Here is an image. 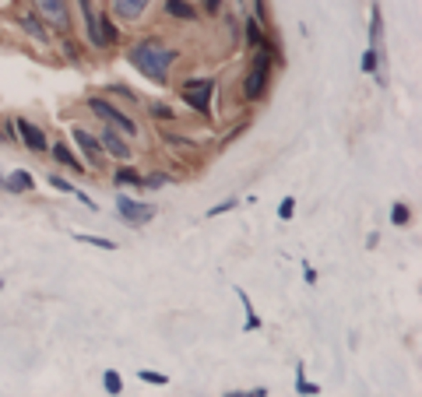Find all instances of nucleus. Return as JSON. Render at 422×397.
Segmentation results:
<instances>
[{
  "label": "nucleus",
  "mask_w": 422,
  "mask_h": 397,
  "mask_svg": "<svg viewBox=\"0 0 422 397\" xmlns=\"http://www.w3.org/2000/svg\"><path fill=\"white\" fill-rule=\"evenodd\" d=\"M99 144H102V152H106V155H113V159H130V144L120 137V130H117V127H110V123L99 130Z\"/></svg>",
  "instance_id": "9d476101"
},
{
  "label": "nucleus",
  "mask_w": 422,
  "mask_h": 397,
  "mask_svg": "<svg viewBox=\"0 0 422 397\" xmlns=\"http://www.w3.org/2000/svg\"><path fill=\"white\" fill-rule=\"evenodd\" d=\"M152 116H155V120H173V110L159 102V106H152Z\"/></svg>",
  "instance_id": "a878e982"
},
{
  "label": "nucleus",
  "mask_w": 422,
  "mask_h": 397,
  "mask_svg": "<svg viewBox=\"0 0 422 397\" xmlns=\"http://www.w3.org/2000/svg\"><path fill=\"white\" fill-rule=\"evenodd\" d=\"M53 159H57L60 166H67L70 172H88L85 166H81V162H78V159H74V152H70L67 144H57V148H53Z\"/></svg>",
  "instance_id": "4468645a"
},
{
  "label": "nucleus",
  "mask_w": 422,
  "mask_h": 397,
  "mask_svg": "<svg viewBox=\"0 0 422 397\" xmlns=\"http://www.w3.org/2000/svg\"><path fill=\"white\" fill-rule=\"evenodd\" d=\"M117 183L120 186H141V176H137V169L127 166V169H117Z\"/></svg>",
  "instance_id": "dca6fc26"
},
{
  "label": "nucleus",
  "mask_w": 422,
  "mask_h": 397,
  "mask_svg": "<svg viewBox=\"0 0 422 397\" xmlns=\"http://www.w3.org/2000/svg\"><path fill=\"white\" fill-rule=\"evenodd\" d=\"M362 70H366V74H373V70H376V50H373V46H369V50H366V57H362Z\"/></svg>",
  "instance_id": "5701e85b"
},
{
  "label": "nucleus",
  "mask_w": 422,
  "mask_h": 397,
  "mask_svg": "<svg viewBox=\"0 0 422 397\" xmlns=\"http://www.w3.org/2000/svg\"><path fill=\"white\" fill-rule=\"evenodd\" d=\"M50 183H53V186H57V190H63V194H74V190H70V183H67V179H60V176H53V179H50Z\"/></svg>",
  "instance_id": "cd10ccee"
},
{
  "label": "nucleus",
  "mask_w": 422,
  "mask_h": 397,
  "mask_svg": "<svg viewBox=\"0 0 422 397\" xmlns=\"http://www.w3.org/2000/svg\"><path fill=\"white\" fill-rule=\"evenodd\" d=\"M268 78H271V57L260 50V53L253 57V67H250L246 81H243V95H246L250 102L264 99V92H268Z\"/></svg>",
  "instance_id": "7ed1b4c3"
},
{
  "label": "nucleus",
  "mask_w": 422,
  "mask_h": 397,
  "mask_svg": "<svg viewBox=\"0 0 422 397\" xmlns=\"http://www.w3.org/2000/svg\"><path fill=\"white\" fill-rule=\"evenodd\" d=\"M204 11H208V14H218V11H222V0H204Z\"/></svg>",
  "instance_id": "c85d7f7f"
},
{
  "label": "nucleus",
  "mask_w": 422,
  "mask_h": 397,
  "mask_svg": "<svg viewBox=\"0 0 422 397\" xmlns=\"http://www.w3.org/2000/svg\"><path fill=\"white\" fill-rule=\"evenodd\" d=\"M81 243H88V246H99V250H117V243L113 239H102V235H78Z\"/></svg>",
  "instance_id": "6ab92c4d"
},
{
  "label": "nucleus",
  "mask_w": 422,
  "mask_h": 397,
  "mask_svg": "<svg viewBox=\"0 0 422 397\" xmlns=\"http://www.w3.org/2000/svg\"><path fill=\"white\" fill-rule=\"evenodd\" d=\"M102 387H106V394H120V391H123L120 373H113V369H110V373L102 376Z\"/></svg>",
  "instance_id": "f3484780"
},
{
  "label": "nucleus",
  "mask_w": 422,
  "mask_h": 397,
  "mask_svg": "<svg viewBox=\"0 0 422 397\" xmlns=\"http://www.w3.org/2000/svg\"><path fill=\"white\" fill-rule=\"evenodd\" d=\"M78 11H81V18H85V32H88V43H92V46L106 50V46H113V43L120 39V32L113 28V21L102 18V14H95L92 0H78Z\"/></svg>",
  "instance_id": "f03ea898"
},
{
  "label": "nucleus",
  "mask_w": 422,
  "mask_h": 397,
  "mask_svg": "<svg viewBox=\"0 0 422 397\" xmlns=\"http://www.w3.org/2000/svg\"><path fill=\"white\" fill-rule=\"evenodd\" d=\"M246 39H250V46H260V39H264V36H260V25H257V21H250V25H246Z\"/></svg>",
  "instance_id": "412c9836"
},
{
  "label": "nucleus",
  "mask_w": 422,
  "mask_h": 397,
  "mask_svg": "<svg viewBox=\"0 0 422 397\" xmlns=\"http://www.w3.org/2000/svg\"><path fill=\"white\" fill-rule=\"evenodd\" d=\"M292 208H296V201H292V197H285V201L278 204V218H282V222H289V218H292Z\"/></svg>",
  "instance_id": "4be33fe9"
},
{
  "label": "nucleus",
  "mask_w": 422,
  "mask_h": 397,
  "mask_svg": "<svg viewBox=\"0 0 422 397\" xmlns=\"http://www.w3.org/2000/svg\"><path fill=\"white\" fill-rule=\"evenodd\" d=\"M211 88H215V85L204 81V78H201V81H190V85L180 88V99L186 106H194L197 113H208V106H211Z\"/></svg>",
  "instance_id": "0eeeda50"
},
{
  "label": "nucleus",
  "mask_w": 422,
  "mask_h": 397,
  "mask_svg": "<svg viewBox=\"0 0 422 397\" xmlns=\"http://www.w3.org/2000/svg\"><path fill=\"white\" fill-rule=\"evenodd\" d=\"M141 380H144V383H155V387H166V383H169V376L152 373V369H141Z\"/></svg>",
  "instance_id": "aec40b11"
},
{
  "label": "nucleus",
  "mask_w": 422,
  "mask_h": 397,
  "mask_svg": "<svg viewBox=\"0 0 422 397\" xmlns=\"http://www.w3.org/2000/svg\"><path fill=\"white\" fill-rule=\"evenodd\" d=\"M148 7H152V0H110V11H113L120 21H137Z\"/></svg>",
  "instance_id": "9b49d317"
},
{
  "label": "nucleus",
  "mask_w": 422,
  "mask_h": 397,
  "mask_svg": "<svg viewBox=\"0 0 422 397\" xmlns=\"http://www.w3.org/2000/svg\"><path fill=\"white\" fill-rule=\"evenodd\" d=\"M141 186H148V190H159V186H166V176H144V179H141Z\"/></svg>",
  "instance_id": "b1692460"
},
{
  "label": "nucleus",
  "mask_w": 422,
  "mask_h": 397,
  "mask_svg": "<svg viewBox=\"0 0 422 397\" xmlns=\"http://www.w3.org/2000/svg\"><path fill=\"white\" fill-rule=\"evenodd\" d=\"M18 21H21V28H25V32H28V36H32L36 43H43V46L50 43V32H46V21H39L36 14H18Z\"/></svg>",
  "instance_id": "f8f14e48"
},
{
  "label": "nucleus",
  "mask_w": 422,
  "mask_h": 397,
  "mask_svg": "<svg viewBox=\"0 0 422 397\" xmlns=\"http://www.w3.org/2000/svg\"><path fill=\"white\" fill-rule=\"evenodd\" d=\"M127 60H130L148 81L166 85V81H169V70H173V63H176V50H169V46L159 43V39H144V43L130 46Z\"/></svg>",
  "instance_id": "f257e3e1"
},
{
  "label": "nucleus",
  "mask_w": 422,
  "mask_h": 397,
  "mask_svg": "<svg viewBox=\"0 0 422 397\" xmlns=\"http://www.w3.org/2000/svg\"><path fill=\"white\" fill-rule=\"evenodd\" d=\"M0 144H7V137H4V130H0Z\"/></svg>",
  "instance_id": "c756f323"
},
{
  "label": "nucleus",
  "mask_w": 422,
  "mask_h": 397,
  "mask_svg": "<svg viewBox=\"0 0 422 397\" xmlns=\"http://www.w3.org/2000/svg\"><path fill=\"white\" fill-rule=\"evenodd\" d=\"M4 186H7V190H18V194H28L36 183H32V176H28L25 169H18V172H11V176L4 179Z\"/></svg>",
  "instance_id": "ddd939ff"
},
{
  "label": "nucleus",
  "mask_w": 422,
  "mask_h": 397,
  "mask_svg": "<svg viewBox=\"0 0 422 397\" xmlns=\"http://www.w3.org/2000/svg\"><path fill=\"white\" fill-rule=\"evenodd\" d=\"M70 137H74L78 148L88 155V166H92V169H102V166H106V152H102V144H99L95 134H88V130H81V127H70Z\"/></svg>",
  "instance_id": "423d86ee"
},
{
  "label": "nucleus",
  "mask_w": 422,
  "mask_h": 397,
  "mask_svg": "<svg viewBox=\"0 0 422 397\" xmlns=\"http://www.w3.org/2000/svg\"><path fill=\"white\" fill-rule=\"evenodd\" d=\"M296 387H300L302 394H317V383H310V380L302 376V369H300V376H296Z\"/></svg>",
  "instance_id": "393cba45"
},
{
  "label": "nucleus",
  "mask_w": 422,
  "mask_h": 397,
  "mask_svg": "<svg viewBox=\"0 0 422 397\" xmlns=\"http://www.w3.org/2000/svg\"><path fill=\"white\" fill-rule=\"evenodd\" d=\"M14 130L21 134V141H25V148H28V152H46V148H50L46 130H43V127H36V123H28L25 116H18V120H14Z\"/></svg>",
  "instance_id": "1a4fd4ad"
},
{
  "label": "nucleus",
  "mask_w": 422,
  "mask_h": 397,
  "mask_svg": "<svg viewBox=\"0 0 422 397\" xmlns=\"http://www.w3.org/2000/svg\"><path fill=\"white\" fill-rule=\"evenodd\" d=\"M236 204H240L236 197H233V201H222V204H215V208H211L208 215H222V211H229V208H236Z\"/></svg>",
  "instance_id": "bb28decb"
},
{
  "label": "nucleus",
  "mask_w": 422,
  "mask_h": 397,
  "mask_svg": "<svg viewBox=\"0 0 422 397\" xmlns=\"http://www.w3.org/2000/svg\"><path fill=\"white\" fill-rule=\"evenodd\" d=\"M36 14H43V21H50L53 28L67 32L70 28V0H32Z\"/></svg>",
  "instance_id": "39448f33"
},
{
  "label": "nucleus",
  "mask_w": 422,
  "mask_h": 397,
  "mask_svg": "<svg viewBox=\"0 0 422 397\" xmlns=\"http://www.w3.org/2000/svg\"><path fill=\"white\" fill-rule=\"evenodd\" d=\"M117 211L127 218V226H148L155 218V204H137L130 197H120L117 201Z\"/></svg>",
  "instance_id": "6e6552de"
},
{
  "label": "nucleus",
  "mask_w": 422,
  "mask_h": 397,
  "mask_svg": "<svg viewBox=\"0 0 422 397\" xmlns=\"http://www.w3.org/2000/svg\"><path fill=\"white\" fill-rule=\"evenodd\" d=\"M166 11H169L173 18H186V21H190V18H197V11H194L186 0H166Z\"/></svg>",
  "instance_id": "2eb2a0df"
},
{
  "label": "nucleus",
  "mask_w": 422,
  "mask_h": 397,
  "mask_svg": "<svg viewBox=\"0 0 422 397\" xmlns=\"http://www.w3.org/2000/svg\"><path fill=\"white\" fill-rule=\"evenodd\" d=\"M88 110H92V113L99 116L102 123L117 127L120 134H127V137H137V123H134L130 116L123 113V110H117V106H110L106 99H99V95H95V99H88Z\"/></svg>",
  "instance_id": "20e7f679"
},
{
  "label": "nucleus",
  "mask_w": 422,
  "mask_h": 397,
  "mask_svg": "<svg viewBox=\"0 0 422 397\" xmlns=\"http://www.w3.org/2000/svg\"><path fill=\"white\" fill-rule=\"evenodd\" d=\"M408 218H412V211H408L405 204H394V208H391V222H394V226H408Z\"/></svg>",
  "instance_id": "a211bd4d"
}]
</instances>
